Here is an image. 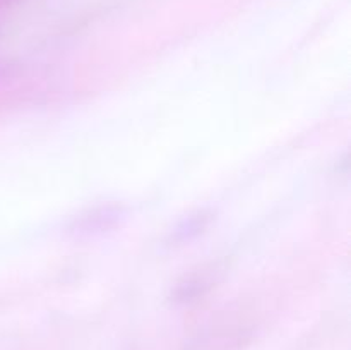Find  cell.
<instances>
[{"label": "cell", "instance_id": "obj_1", "mask_svg": "<svg viewBox=\"0 0 351 350\" xmlns=\"http://www.w3.org/2000/svg\"><path fill=\"white\" fill-rule=\"evenodd\" d=\"M12 2H16V0H0V7L9 5V3H12Z\"/></svg>", "mask_w": 351, "mask_h": 350}]
</instances>
